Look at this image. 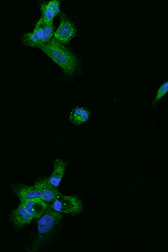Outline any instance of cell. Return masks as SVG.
Wrapping results in <instances>:
<instances>
[{
  "mask_svg": "<svg viewBox=\"0 0 168 252\" xmlns=\"http://www.w3.org/2000/svg\"><path fill=\"white\" fill-rule=\"evenodd\" d=\"M48 207L37 223V233L32 247V252L39 250L43 247L54 233L63 219V215L53 210L48 204Z\"/></svg>",
  "mask_w": 168,
  "mask_h": 252,
  "instance_id": "2",
  "label": "cell"
},
{
  "mask_svg": "<svg viewBox=\"0 0 168 252\" xmlns=\"http://www.w3.org/2000/svg\"><path fill=\"white\" fill-rule=\"evenodd\" d=\"M69 165L67 162H66L60 158H57L53 162V165L54 166L51 176L48 177V181L50 184L56 188H58L66 172V168Z\"/></svg>",
  "mask_w": 168,
  "mask_h": 252,
  "instance_id": "11",
  "label": "cell"
},
{
  "mask_svg": "<svg viewBox=\"0 0 168 252\" xmlns=\"http://www.w3.org/2000/svg\"><path fill=\"white\" fill-rule=\"evenodd\" d=\"M13 192L17 196L20 202L33 200L42 199V193L35 186H28L24 184H16L12 186Z\"/></svg>",
  "mask_w": 168,
  "mask_h": 252,
  "instance_id": "7",
  "label": "cell"
},
{
  "mask_svg": "<svg viewBox=\"0 0 168 252\" xmlns=\"http://www.w3.org/2000/svg\"><path fill=\"white\" fill-rule=\"evenodd\" d=\"M22 203L25 206L28 214L34 219L42 217L48 206L46 202L40 198L33 199Z\"/></svg>",
  "mask_w": 168,
  "mask_h": 252,
  "instance_id": "10",
  "label": "cell"
},
{
  "mask_svg": "<svg viewBox=\"0 0 168 252\" xmlns=\"http://www.w3.org/2000/svg\"><path fill=\"white\" fill-rule=\"evenodd\" d=\"M77 30L74 24L67 16L63 13L60 14V23L54 33V38L61 43L67 44L76 35Z\"/></svg>",
  "mask_w": 168,
  "mask_h": 252,
  "instance_id": "5",
  "label": "cell"
},
{
  "mask_svg": "<svg viewBox=\"0 0 168 252\" xmlns=\"http://www.w3.org/2000/svg\"><path fill=\"white\" fill-rule=\"evenodd\" d=\"M10 220L13 223L15 229H21L30 224L34 219L28 214L23 203L20 202L18 208L11 211Z\"/></svg>",
  "mask_w": 168,
  "mask_h": 252,
  "instance_id": "8",
  "label": "cell"
},
{
  "mask_svg": "<svg viewBox=\"0 0 168 252\" xmlns=\"http://www.w3.org/2000/svg\"><path fill=\"white\" fill-rule=\"evenodd\" d=\"M50 205L57 212L72 215L79 214L83 210V203L75 196L63 195Z\"/></svg>",
  "mask_w": 168,
  "mask_h": 252,
  "instance_id": "4",
  "label": "cell"
},
{
  "mask_svg": "<svg viewBox=\"0 0 168 252\" xmlns=\"http://www.w3.org/2000/svg\"><path fill=\"white\" fill-rule=\"evenodd\" d=\"M168 92V81L162 85V86L159 88L157 93V95H156L155 99L153 101V103H156L159 100H161L162 97L166 95Z\"/></svg>",
  "mask_w": 168,
  "mask_h": 252,
  "instance_id": "13",
  "label": "cell"
},
{
  "mask_svg": "<svg viewBox=\"0 0 168 252\" xmlns=\"http://www.w3.org/2000/svg\"><path fill=\"white\" fill-rule=\"evenodd\" d=\"M54 30L53 24L45 23L41 17L36 23L34 31L23 34L22 43L27 47L39 48L51 41L54 35Z\"/></svg>",
  "mask_w": 168,
  "mask_h": 252,
  "instance_id": "3",
  "label": "cell"
},
{
  "mask_svg": "<svg viewBox=\"0 0 168 252\" xmlns=\"http://www.w3.org/2000/svg\"><path fill=\"white\" fill-rule=\"evenodd\" d=\"M34 186L38 188L42 193V200L47 204H52L57 198L62 196L58 189L52 186L48 177H40L34 182Z\"/></svg>",
  "mask_w": 168,
  "mask_h": 252,
  "instance_id": "6",
  "label": "cell"
},
{
  "mask_svg": "<svg viewBox=\"0 0 168 252\" xmlns=\"http://www.w3.org/2000/svg\"><path fill=\"white\" fill-rule=\"evenodd\" d=\"M39 49L59 65L66 75L68 77L75 75L79 68V62L76 56L64 44L53 38L50 42Z\"/></svg>",
  "mask_w": 168,
  "mask_h": 252,
  "instance_id": "1",
  "label": "cell"
},
{
  "mask_svg": "<svg viewBox=\"0 0 168 252\" xmlns=\"http://www.w3.org/2000/svg\"><path fill=\"white\" fill-rule=\"evenodd\" d=\"M91 116V112L88 108L76 107L69 114V120L71 123L79 126L87 123Z\"/></svg>",
  "mask_w": 168,
  "mask_h": 252,
  "instance_id": "12",
  "label": "cell"
},
{
  "mask_svg": "<svg viewBox=\"0 0 168 252\" xmlns=\"http://www.w3.org/2000/svg\"><path fill=\"white\" fill-rule=\"evenodd\" d=\"M61 2L57 0H52L48 2L40 4L42 18L45 23L53 24V20L57 15L60 14Z\"/></svg>",
  "mask_w": 168,
  "mask_h": 252,
  "instance_id": "9",
  "label": "cell"
}]
</instances>
